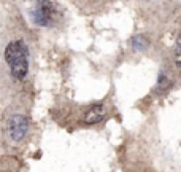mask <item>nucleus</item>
I'll use <instances>...</instances> for the list:
<instances>
[{"label": "nucleus", "mask_w": 181, "mask_h": 172, "mask_svg": "<svg viewBox=\"0 0 181 172\" xmlns=\"http://www.w3.org/2000/svg\"><path fill=\"white\" fill-rule=\"evenodd\" d=\"M8 129H10V137L14 142H19L26 137L27 129H29V121L22 115H13L8 121Z\"/></svg>", "instance_id": "f257e3e1"}, {"label": "nucleus", "mask_w": 181, "mask_h": 172, "mask_svg": "<svg viewBox=\"0 0 181 172\" xmlns=\"http://www.w3.org/2000/svg\"><path fill=\"white\" fill-rule=\"evenodd\" d=\"M54 8L49 0H38L37 8L33 10V23L38 26H48L49 21L53 19Z\"/></svg>", "instance_id": "f03ea898"}, {"label": "nucleus", "mask_w": 181, "mask_h": 172, "mask_svg": "<svg viewBox=\"0 0 181 172\" xmlns=\"http://www.w3.org/2000/svg\"><path fill=\"white\" fill-rule=\"evenodd\" d=\"M27 54H29L27 46L22 42H19V40L8 43L7 49H5V59H7L8 64H11L13 61L19 59V58H27Z\"/></svg>", "instance_id": "7ed1b4c3"}, {"label": "nucleus", "mask_w": 181, "mask_h": 172, "mask_svg": "<svg viewBox=\"0 0 181 172\" xmlns=\"http://www.w3.org/2000/svg\"><path fill=\"white\" fill-rule=\"evenodd\" d=\"M11 67V73H13L14 78L18 80H24L26 75H27V70H29V64H27V58H19L13 61V62L10 64Z\"/></svg>", "instance_id": "20e7f679"}, {"label": "nucleus", "mask_w": 181, "mask_h": 172, "mask_svg": "<svg viewBox=\"0 0 181 172\" xmlns=\"http://www.w3.org/2000/svg\"><path fill=\"white\" fill-rule=\"evenodd\" d=\"M105 107L103 105H92L86 115H84V121H86L87 124H95V123H99V121L103 120V116H105Z\"/></svg>", "instance_id": "39448f33"}, {"label": "nucleus", "mask_w": 181, "mask_h": 172, "mask_svg": "<svg viewBox=\"0 0 181 172\" xmlns=\"http://www.w3.org/2000/svg\"><path fill=\"white\" fill-rule=\"evenodd\" d=\"M130 45H132L133 51H145L149 46V40L145 35H135V37H132Z\"/></svg>", "instance_id": "423d86ee"}, {"label": "nucleus", "mask_w": 181, "mask_h": 172, "mask_svg": "<svg viewBox=\"0 0 181 172\" xmlns=\"http://www.w3.org/2000/svg\"><path fill=\"white\" fill-rule=\"evenodd\" d=\"M175 62L178 67H181V49H175Z\"/></svg>", "instance_id": "0eeeda50"}, {"label": "nucleus", "mask_w": 181, "mask_h": 172, "mask_svg": "<svg viewBox=\"0 0 181 172\" xmlns=\"http://www.w3.org/2000/svg\"><path fill=\"white\" fill-rule=\"evenodd\" d=\"M175 49H181V34L176 38V48H175Z\"/></svg>", "instance_id": "6e6552de"}]
</instances>
